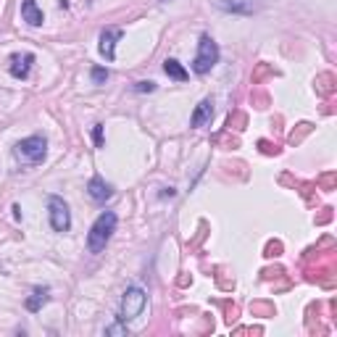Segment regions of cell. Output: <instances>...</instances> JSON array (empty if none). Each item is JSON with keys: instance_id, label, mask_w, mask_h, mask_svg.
<instances>
[{"instance_id": "6da1fadb", "label": "cell", "mask_w": 337, "mask_h": 337, "mask_svg": "<svg viewBox=\"0 0 337 337\" xmlns=\"http://www.w3.org/2000/svg\"><path fill=\"white\" fill-rule=\"evenodd\" d=\"M116 214L114 211H103L98 219H95V224L90 227V235H87V248H90V253H103L105 251V245H108V240L114 237V232H116Z\"/></svg>"}, {"instance_id": "7a4b0ae2", "label": "cell", "mask_w": 337, "mask_h": 337, "mask_svg": "<svg viewBox=\"0 0 337 337\" xmlns=\"http://www.w3.org/2000/svg\"><path fill=\"white\" fill-rule=\"evenodd\" d=\"M216 63H219V45L211 40V34H203L200 42H198V56L192 61V72L195 74H208Z\"/></svg>"}, {"instance_id": "3957f363", "label": "cell", "mask_w": 337, "mask_h": 337, "mask_svg": "<svg viewBox=\"0 0 337 337\" xmlns=\"http://www.w3.org/2000/svg\"><path fill=\"white\" fill-rule=\"evenodd\" d=\"M45 153H48V140L42 134H32V137L21 140L16 145V158L24 164H40L45 158Z\"/></svg>"}, {"instance_id": "277c9868", "label": "cell", "mask_w": 337, "mask_h": 337, "mask_svg": "<svg viewBox=\"0 0 337 337\" xmlns=\"http://www.w3.org/2000/svg\"><path fill=\"white\" fill-rule=\"evenodd\" d=\"M48 214H50V227L56 232H69L72 229V211H69L63 198H58V195L48 198Z\"/></svg>"}, {"instance_id": "5b68a950", "label": "cell", "mask_w": 337, "mask_h": 337, "mask_svg": "<svg viewBox=\"0 0 337 337\" xmlns=\"http://www.w3.org/2000/svg\"><path fill=\"white\" fill-rule=\"evenodd\" d=\"M145 303H148L145 290H140V287H129L127 293H124V298H121V322L137 319L140 313L145 311Z\"/></svg>"}, {"instance_id": "8992f818", "label": "cell", "mask_w": 337, "mask_h": 337, "mask_svg": "<svg viewBox=\"0 0 337 337\" xmlns=\"http://www.w3.org/2000/svg\"><path fill=\"white\" fill-rule=\"evenodd\" d=\"M119 37H121V29H119V27L103 29V34H100V56H103L105 61H114V58H116V42H119Z\"/></svg>"}, {"instance_id": "52a82bcc", "label": "cell", "mask_w": 337, "mask_h": 337, "mask_svg": "<svg viewBox=\"0 0 337 337\" xmlns=\"http://www.w3.org/2000/svg\"><path fill=\"white\" fill-rule=\"evenodd\" d=\"M211 116H214V103H211V98H206L195 105L192 116H190V127H195V129L206 127V124H211Z\"/></svg>"}, {"instance_id": "ba28073f", "label": "cell", "mask_w": 337, "mask_h": 337, "mask_svg": "<svg viewBox=\"0 0 337 337\" xmlns=\"http://www.w3.org/2000/svg\"><path fill=\"white\" fill-rule=\"evenodd\" d=\"M87 192H90V198L95 200V203H105V200L114 195V187H111L105 179H100V176H93L87 182Z\"/></svg>"}, {"instance_id": "9c48e42d", "label": "cell", "mask_w": 337, "mask_h": 337, "mask_svg": "<svg viewBox=\"0 0 337 337\" xmlns=\"http://www.w3.org/2000/svg\"><path fill=\"white\" fill-rule=\"evenodd\" d=\"M32 63H34V53H24V56L13 53V56H11V74H13L16 79H27Z\"/></svg>"}, {"instance_id": "30bf717a", "label": "cell", "mask_w": 337, "mask_h": 337, "mask_svg": "<svg viewBox=\"0 0 337 337\" xmlns=\"http://www.w3.org/2000/svg\"><path fill=\"white\" fill-rule=\"evenodd\" d=\"M21 19H24L29 27H40L42 24L45 16H42V11L37 6V0H21Z\"/></svg>"}, {"instance_id": "8fae6325", "label": "cell", "mask_w": 337, "mask_h": 337, "mask_svg": "<svg viewBox=\"0 0 337 337\" xmlns=\"http://www.w3.org/2000/svg\"><path fill=\"white\" fill-rule=\"evenodd\" d=\"M219 6H221L224 11H229V13H245V16L253 13V11L258 8L256 0H221Z\"/></svg>"}, {"instance_id": "7c38bea8", "label": "cell", "mask_w": 337, "mask_h": 337, "mask_svg": "<svg viewBox=\"0 0 337 337\" xmlns=\"http://www.w3.org/2000/svg\"><path fill=\"white\" fill-rule=\"evenodd\" d=\"M164 72H166L171 79H176V82H185V79L190 77L187 69H185V66L179 63L176 58H166V61H164Z\"/></svg>"}, {"instance_id": "4fadbf2b", "label": "cell", "mask_w": 337, "mask_h": 337, "mask_svg": "<svg viewBox=\"0 0 337 337\" xmlns=\"http://www.w3.org/2000/svg\"><path fill=\"white\" fill-rule=\"evenodd\" d=\"M45 303H48V290H37L32 298H27V308L29 311H40Z\"/></svg>"}, {"instance_id": "5bb4252c", "label": "cell", "mask_w": 337, "mask_h": 337, "mask_svg": "<svg viewBox=\"0 0 337 337\" xmlns=\"http://www.w3.org/2000/svg\"><path fill=\"white\" fill-rule=\"evenodd\" d=\"M105 79H108V72L100 69V66H95V69H93V82H95V84H103Z\"/></svg>"}, {"instance_id": "9a60e30c", "label": "cell", "mask_w": 337, "mask_h": 337, "mask_svg": "<svg viewBox=\"0 0 337 337\" xmlns=\"http://www.w3.org/2000/svg\"><path fill=\"white\" fill-rule=\"evenodd\" d=\"M93 140H95V148H103V124L93 127Z\"/></svg>"}, {"instance_id": "2e32d148", "label": "cell", "mask_w": 337, "mask_h": 337, "mask_svg": "<svg viewBox=\"0 0 337 337\" xmlns=\"http://www.w3.org/2000/svg\"><path fill=\"white\" fill-rule=\"evenodd\" d=\"M134 90H137V93H153L155 82H137V84H134Z\"/></svg>"}, {"instance_id": "e0dca14e", "label": "cell", "mask_w": 337, "mask_h": 337, "mask_svg": "<svg viewBox=\"0 0 337 337\" xmlns=\"http://www.w3.org/2000/svg\"><path fill=\"white\" fill-rule=\"evenodd\" d=\"M105 334H127V327L114 324V327H108V329H105Z\"/></svg>"}, {"instance_id": "ac0fdd59", "label": "cell", "mask_w": 337, "mask_h": 337, "mask_svg": "<svg viewBox=\"0 0 337 337\" xmlns=\"http://www.w3.org/2000/svg\"><path fill=\"white\" fill-rule=\"evenodd\" d=\"M166 3H169V0H166Z\"/></svg>"}]
</instances>
